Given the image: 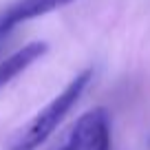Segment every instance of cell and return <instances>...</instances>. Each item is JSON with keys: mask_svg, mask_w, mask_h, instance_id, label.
<instances>
[{"mask_svg": "<svg viewBox=\"0 0 150 150\" xmlns=\"http://www.w3.org/2000/svg\"><path fill=\"white\" fill-rule=\"evenodd\" d=\"M91 80H93V71L91 69L77 73L35 117H31L7 141V150H38L55 132V128L64 122V117L73 110V106L80 102V97L84 95Z\"/></svg>", "mask_w": 150, "mask_h": 150, "instance_id": "cell-1", "label": "cell"}, {"mask_svg": "<svg viewBox=\"0 0 150 150\" xmlns=\"http://www.w3.org/2000/svg\"><path fill=\"white\" fill-rule=\"evenodd\" d=\"M73 0H13L5 9H0V40H5L16 27L40 18L44 13L71 5Z\"/></svg>", "mask_w": 150, "mask_h": 150, "instance_id": "cell-3", "label": "cell"}, {"mask_svg": "<svg viewBox=\"0 0 150 150\" xmlns=\"http://www.w3.org/2000/svg\"><path fill=\"white\" fill-rule=\"evenodd\" d=\"M47 49H49L47 42H29L22 49L13 51L9 57H5L0 62V88L7 86L13 77H18L22 71H27L38 57H42L47 53Z\"/></svg>", "mask_w": 150, "mask_h": 150, "instance_id": "cell-4", "label": "cell"}, {"mask_svg": "<svg viewBox=\"0 0 150 150\" xmlns=\"http://www.w3.org/2000/svg\"><path fill=\"white\" fill-rule=\"evenodd\" d=\"M60 150H110V117L104 108L84 112Z\"/></svg>", "mask_w": 150, "mask_h": 150, "instance_id": "cell-2", "label": "cell"}]
</instances>
